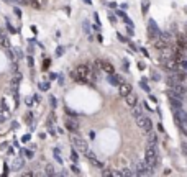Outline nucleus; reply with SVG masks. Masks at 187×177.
I'll use <instances>...</instances> for the list:
<instances>
[{
    "mask_svg": "<svg viewBox=\"0 0 187 177\" xmlns=\"http://www.w3.org/2000/svg\"><path fill=\"white\" fill-rule=\"evenodd\" d=\"M118 93H120L121 97H127L128 93H131V85L121 82V84L118 85Z\"/></svg>",
    "mask_w": 187,
    "mask_h": 177,
    "instance_id": "10",
    "label": "nucleus"
},
{
    "mask_svg": "<svg viewBox=\"0 0 187 177\" xmlns=\"http://www.w3.org/2000/svg\"><path fill=\"white\" fill-rule=\"evenodd\" d=\"M153 80H156V82L161 80V77H159V74H158V72H154V74H153Z\"/></svg>",
    "mask_w": 187,
    "mask_h": 177,
    "instance_id": "37",
    "label": "nucleus"
},
{
    "mask_svg": "<svg viewBox=\"0 0 187 177\" xmlns=\"http://www.w3.org/2000/svg\"><path fill=\"white\" fill-rule=\"evenodd\" d=\"M125 102H127L128 107H131V108H133V107L138 105V97H136L133 92H131V93H128L127 97H125Z\"/></svg>",
    "mask_w": 187,
    "mask_h": 177,
    "instance_id": "11",
    "label": "nucleus"
},
{
    "mask_svg": "<svg viewBox=\"0 0 187 177\" xmlns=\"http://www.w3.org/2000/svg\"><path fill=\"white\" fill-rule=\"evenodd\" d=\"M20 84H21V74H15L12 80H10V87H12V93H18V89H20Z\"/></svg>",
    "mask_w": 187,
    "mask_h": 177,
    "instance_id": "8",
    "label": "nucleus"
},
{
    "mask_svg": "<svg viewBox=\"0 0 187 177\" xmlns=\"http://www.w3.org/2000/svg\"><path fill=\"white\" fill-rule=\"evenodd\" d=\"M121 174H123V176H136V172H133V170H130V169H125Z\"/></svg>",
    "mask_w": 187,
    "mask_h": 177,
    "instance_id": "30",
    "label": "nucleus"
},
{
    "mask_svg": "<svg viewBox=\"0 0 187 177\" xmlns=\"http://www.w3.org/2000/svg\"><path fill=\"white\" fill-rule=\"evenodd\" d=\"M7 56L12 59V62H15V61H17V58H15V52H13V51H10V49H7Z\"/></svg>",
    "mask_w": 187,
    "mask_h": 177,
    "instance_id": "28",
    "label": "nucleus"
},
{
    "mask_svg": "<svg viewBox=\"0 0 187 177\" xmlns=\"http://www.w3.org/2000/svg\"><path fill=\"white\" fill-rule=\"evenodd\" d=\"M21 141H25V143H27V141H30V135H25V136L21 138Z\"/></svg>",
    "mask_w": 187,
    "mask_h": 177,
    "instance_id": "42",
    "label": "nucleus"
},
{
    "mask_svg": "<svg viewBox=\"0 0 187 177\" xmlns=\"http://www.w3.org/2000/svg\"><path fill=\"white\" fill-rule=\"evenodd\" d=\"M158 128H159V131H162V133H164V128H162V123H159V125H158Z\"/></svg>",
    "mask_w": 187,
    "mask_h": 177,
    "instance_id": "49",
    "label": "nucleus"
},
{
    "mask_svg": "<svg viewBox=\"0 0 187 177\" xmlns=\"http://www.w3.org/2000/svg\"><path fill=\"white\" fill-rule=\"evenodd\" d=\"M66 111H67V113H69V115H71L72 118H76V117H77V113H76V111H72L71 108H66Z\"/></svg>",
    "mask_w": 187,
    "mask_h": 177,
    "instance_id": "34",
    "label": "nucleus"
},
{
    "mask_svg": "<svg viewBox=\"0 0 187 177\" xmlns=\"http://www.w3.org/2000/svg\"><path fill=\"white\" fill-rule=\"evenodd\" d=\"M117 38L120 39L121 43H128V41H130V39H128L127 36H123V34H121V33H117Z\"/></svg>",
    "mask_w": 187,
    "mask_h": 177,
    "instance_id": "26",
    "label": "nucleus"
},
{
    "mask_svg": "<svg viewBox=\"0 0 187 177\" xmlns=\"http://www.w3.org/2000/svg\"><path fill=\"white\" fill-rule=\"evenodd\" d=\"M15 13H17V17H21V12H20V8H15Z\"/></svg>",
    "mask_w": 187,
    "mask_h": 177,
    "instance_id": "45",
    "label": "nucleus"
},
{
    "mask_svg": "<svg viewBox=\"0 0 187 177\" xmlns=\"http://www.w3.org/2000/svg\"><path fill=\"white\" fill-rule=\"evenodd\" d=\"M148 8H149V2H148V0H143V2H141V10H143L145 15L148 13Z\"/></svg>",
    "mask_w": 187,
    "mask_h": 177,
    "instance_id": "22",
    "label": "nucleus"
},
{
    "mask_svg": "<svg viewBox=\"0 0 187 177\" xmlns=\"http://www.w3.org/2000/svg\"><path fill=\"white\" fill-rule=\"evenodd\" d=\"M0 111H2V113H3L7 118L10 117V110H8V107H7V103H5V100H3V98L0 100Z\"/></svg>",
    "mask_w": 187,
    "mask_h": 177,
    "instance_id": "17",
    "label": "nucleus"
},
{
    "mask_svg": "<svg viewBox=\"0 0 187 177\" xmlns=\"http://www.w3.org/2000/svg\"><path fill=\"white\" fill-rule=\"evenodd\" d=\"M3 2H8V0H3Z\"/></svg>",
    "mask_w": 187,
    "mask_h": 177,
    "instance_id": "52",
    "label": "nucleus"
},
{
    "mask_svg": "<svg viewBox=\"0 0 187 177\" xmlns=\"http://www.w3.org/2000/svg\"><path fill=\"white\" fill-rule=\"evenodd\" d=\"M44 172H46V176H54V174H56V169H54L53 164H49V166H46Z\"/></svg>",
    "mask_w": 187,
    "mask_h": 177,
    "instance_id": "19",
    "label": "nucleus"
},
{
    "mask_svg": "<svg viewBox=\"0 0 187 177\" xmlns=\"http://www.w3.org/2000/svg\"><path fill=\"white\" fill-rule=\"evenodd\" d=\"M145 161H146V164L153 170L159 166V152H158V148H156V146H148V148H146V152H145Z\"/></svg>",
    "mask_w": 187,
    "mask_h": 177,
    "instance_id": "1",
    "label": "nucleus"
},
{
    "mask_svg": "<svg viewBox=\"0 0 187 177\" xmlns=\"http://www.w3.org/2000/svg\"><path fill=\"white\" fill-rule=\"evenodd\" d=\"M3 34H5V31H3V30H0V36H3Z\"/></svg>",
    "mask_w": 187,
    "mask_h": 177,
    "instance_id": "50",
    "label": "nucleus"
},
{
    "mask_svg": "<svg viewBox=\"0 0 187 177\" xmlns=\"http://www.w3.org/2000/svg\"><path fill=\"white\" fill-rule=\"evenodd\" d=\"M56 77H58V74H54V72H51V74H49V79H51V80H54Z\"/></svg>",
    "mask_w": 187,
    "mask_h": 177,
    "instance_id": "43",
    "label": "nucleus"
},
{
    "mask_svg": "<svg viewBox=\"0 0 187 177\" xmlns=\"http://www.w3.org/2000/svg\"><path fill=\"white\" fill-rule=\"evenodd\" d=\"M28 66L33 67V58H31V56H28Z\"/></svg>",
    "mask_w": 187,
    "mask_h": 177,
    "instance_id": "40",
    "label": "nucleus"
},
{
    "mask_svg": "<svg viewBox=\"0 0 187 177\" xmlns=\"http://www.w3.org/2000/svg\"><path fill=\"white\" fill-rule=\"evenodd\" d=\"M135 120H136V125H138L145 133L153 131V121H151V118L149 117H146V115H140V117L135 118Z\"/></svg>",
    "mask_w": 187,
    "mask_h": 177,
    "instance_id": "3",
    "label": "nucleus"
},
{
    "mask_svg": "<svg viewBox=\"0 0 187 177\" xmlns=\"http://www.w3.org/2000/svg\"><path fill=\"white\" fill-rule=\"evenodd\" d=\"M107 80L110 82L112 85H120L121 82H123V79H121V76H115V74H108Z\"/></svg>",
    "mask_w": 187,
    "mask_h": 177,
    "instance_id": "12",
    "label": "nucleus"
},
{
    "mask_svg": "<svg viewBox=\"0 0 187 177\" xmlns=\"http://www.w3.org/2000/svg\"><path fill=\"white\" fill-rule=\"evenodd\" d=\"M131 115H133L135 118H138L140 115H143V113H141V108L138 107V105H136V107H133V113H131Z\"/></svg>",
    "mask_w": 187,
    "mask_h": 177,
    "instance_id": "24",
    "label": "nucleus"
},
{
    "mask_svg": "<svg viewBox=\"0 0 187 177\" xmlns=\"http://www.w3.org/2000/svg\"><path fill=\"white\" fill-rule=\"evenodd\" d=\"M140 87H141L145 92H149V90H151V89H149V85H148V82H146V79H141V80H140Z\"/></svg>",
    "mask_w": 187,
    "mask_h": 177,
    "instance_id": "20",
    "label": "nucleus"
},
{
    "mask_svg": "<svg viewBox=\"0 0 187 177\" xmlns=\"http://www.w3.org/2000/svg\"><path fill=\"white\" fill-rule=\"evenodd\" d=\"M84 2H86V3H92V0H84Z\"/></svg>",
    "mask_w": 187,
    "mask_h": 177,
    "instance_id": "51",
    "label": "nucleus"
},
{
    "mask_svg": "<svg viewBox=\"0 0 187 177\" xmlns=\"http://www.w3.org/2000/svg\"><path fill=\"white\" fill-rule=\"evenodd\" d=\"M33 100H36V102H41V97H40V95H38V93H36V95H34V97H33Z\"/></svg>",
    "mask_w": 187,
    "mask_h": 177,
    "instance_id": "44",
    "label": "nucleus"
},
{
    "mask_svg": "<svg viewBox=\"0 0 187 177\" xmlns=\"http://www.w3.org/2000/svg\"><path fill=\"white\" fill-rule=\"evenodd\" d=\"M182 151H184V154H186V157H187V141L182 143Z\"/></svg>",
    "mask_w": 187,
    "mask_h": 177,
    "instance_id": "36",
    "label": "nucleus"
},
{
    "mask_svg": "<svg viewBox=\"0 0 187 177\" xmlns=\"http://www.w3.org/2000/svg\"><path fill=\"white\" fill-rule=\"evenodd\" d=\"M15 52H17V56H18V58H21V56H23V54H21V51L18 49V48H15Z\"/></svg>",
    "mask_w": 187,
    "mask_h": 177,
    "instance_id": "41",
    "label": "nucleus"
},
{
    "mask_svg": "<svg viewBox=\"0 0 187 177\" xmlns=\"http://www.w3.org/2000/svg\"><path fill=\"white\" fill-rule=\"evenodd\" d=\"M0 46H2L3 49H10V48H12V44H10V39H8L7 34L0 36Z\"/></svg>",
    "mask_w": 187,
    "mask_h": 177,
    "instance_id": "15",
    "label": "nucleus"
},
{
    "mask_svg": "<svg viewBox=\"0 0 187 177\" xmlns=\"http://www.w3.org/2000/svg\"><path fill=\"white\" fill-rule=\"evenodd\" d=\"M62 52H64V48L59 46V48H58V51H56V56H62Z\"/></svg>",
    "mask_w": 187,
    "mask_h": 177,
    "instance_id": "33",
    "label": "nucleus"
},
{
    "mask_svg": "<svg viewBox=\"0 0 187 177\" xmlns=\"http://www.w3.org/2000/svg\"><path fill=\"white\" fill-rule=\"evenodd\" d=\"M108 20H110V21H112L113 25L117 23V18H115V15H113V13H108Z\"/></svg>",
    "mask_w": 187,
    "mask_h": 177,
    "instance_id": "31",
    "label": "nucleus"
},
{
    "mask_svg": "<svg viewBox=\"0 0 187 177\" xmlns=\"http://www.w3.org/2000/svg\"><path fill=\"white\" fill-rule=\"evenodd\" d=\"M71 169H72V172H76V174H80V169L76 166V164H72V166H71Z\"/></svg>",
    "mask_w": 187,
    "mask_h": 177,
    "instance_id": "32",
    "label": "nucleus"
},
{
    "mask_svg": "<svg viewBox=\"0 0 187 177\" xmlns=\"http://www.w3.org/2000/svg\"><path fill=\"white\" fill-rule=\"evenodd\" d=\"M133 169L138 176H146V174H153L154 172V170L146 164V161H138V162L133 166Z\"/></svg>",
    "mask_w": 187,
    "mask_h": 177,
    "instance_id": "4",
    "label": "nucleus"
},
{
    "mask_svg": "<svg viewBox=\"0 0 187 177\" xmlns=\"http://www.w3.org/2000/svg\"><path fill=\"white\" fill-rule=\"evenodd\" d=\"M20 152H21V154H23L25 157H27V159H33V157H34L33 151H30V149H25V148H23V149H21Z\"/></svg>",
    "mask_w": 187,
    "mask_h": 177,
    "instance_id": "18",
    "label": "nucleus"
},
{
    "mask_svg": "<svg viewBox=\"0 0 187 177\" xmlns=\"http://www.w3.org/2000/svg\"><path fill=\"white\" fill-rule=\"evenodd\" d=\"M21 167H25V157H23V156H17L13 161H12L10 169H12V170H20Z\"/></svg>",
    "mask_w": 187,
    "mask_h": 177,
    "instance_id": "9",
    "label": "nucleus"
},
{
    "mask_svg": "<svg viewBox=\"0 0 187 177\" xmlns=\"http://www.w3.org/2000/svg\"><path fill=\"white\" fill-rule=\"evenodd\" d=\"M77 152H79V151L76 149V148H74L72 151H71V159H72L74 162H76V161H79V154H77Z\"/></svg>",
    "mask_w": 187,
    "mask_h": 177,
    "instance_id": "23",
    "label": "nucleus"
},
{
    "mask_svg": "<svg viewBox=\"0 0 187 177\" xmlns=\"http://www.w3.org/2000/svg\"><path fill=\"white\" fill-rule=\"evenodd\" d=\"M71 141H72L74 148L79 151V152H82V154H86L87 151H89V143H87L82 136H79V135H72V136H71Z\"/></svg>",
    "mask_w": 187,
    "mask_h": 177,
    "instance_id": "2",
    "label": "nucleus"
},
{
    "mask_svg": "<svg viewBox=\"0 0 187 177\" xmlns=\"http://www.w3.org/2000/svg\"><path fill=\"white\" fill-rule=\"evenodd\" d=\"M64 125H66V128L69 131H77V130H79V125L76 123L74 120H66V123H64Z\"/></svg>",
    "mask_w": 187,
    "mask_h": 177,
    "instance_id": "16",
    "label": "nucleus"
},
{
    "mask_svg": "<svg viewBox=\"0 0 187 177\" xmlns=\"http://www.w3.org/2000/svg\"><path fill=\"white\" fill-rule=\"evenodd\" d=\"M86 157H87V161L92 164L93 167H97V169H103V167H105V166H103V162H102V161H99V159L95 157V154H93L92 151H87V152H86Z\"/></svg>",
    "mask_w": 187,
    "mask_h": 177,
    "instance_id": "6",
    "label": "nucleus"
},
{
    "mask_svg": "<svg viewBox=\"0 0 187 177\" xmlns=\"http://www.w3.org/2000/svg\"><path fill=\"white\" fill-rule=\"evenodd\" d=\"M38 87H40L41 90H49V87H51V85H49V82H41V84H38Z\"/></svg>",
    "mask_w": 187,
    "mask_h": 177,
    "instance_id": "25",
    "label": "nucleus"
},
{
    "mask_svg": "<svg viewBox=\"0 0 187 177\" xmlns=\"http://www.w3.org/2000/svg\"><path fill=\"white\" fill-rule=\"evenodd\" d=\"M25 121L31 125V130H34V128H33V126H34V125H33V113H31V111H30V113H27V117H25Z\"/></svg>",
    "mask_w": 187,
    "mask_h": 177,
    "instance_id": "21",
    "label": "nucleus"
},
{
    "mask_svg": "<svg viewBox=\"0 0 187 177\" xmlns=\"http://www.w3.org/2000/svg\"><path fill=\"white\" fill-rule=\"evenodd\" d=\"M95 64L100 67V71L107 72V74H115V67L110 64V62H107V61H100V59H97Z\"/></svg>",
    "mask_w": 187,
    "mask_h": 177,
    "instance_id": "7",
    "label": "nucleus"
},
{
    "mask_svg": "<svg viewBox=\"0 0 187 177\" xmlns=\"http://www.w3.org/2000/svg\"><path fill=\"white\" fill-rule=\"evenodd\" d=\"M27 105H28V107H31V105H33V102H31V98H28V100H27Z\"/></svg>",
    "mask_w": 187,
    "mask_h": 177,
    "instance_id": "46",
    "label": "nucleus"
},
{
    "mask_svg": "<svg viewBox=\"0 0 187 177\" xmlns=\"http://www.w3.org/2000/svg\"><path fill=\"white\" fill-rule=\"evenodd\" d=\"M18 126H20L18 121H12V128H13V130H18Z\"/></svg>",
    "mask_w": 187,
    "mask_h": 177,
    "instance_id": "39",
    "label": "nucleus"
},
{
    "mask_svg": "<svg viewBox=\"0 0 187 177\" xmlns=\"http://www.w3.org/2000/svg\"><path fill=\"white\" fill-rule=\"evenodd\" d=\"M49 103H51V107H56V103H58V102H56V97H54V95H49Z\"/></svg>",
    "mask_w": 187,
    "mask_h": 177,
    "instance_id": "29",
    "label": "nucleus"
},
{
    "mask_svg": "<svg viewBox=\"0 0 187 177\" xmlns=\"http://www.w3.org/2000/svg\"><path fill=\"white\" fill-rule=\"evenodd\" d=\"M48 66H49V59H46V61H44V66H43V67H44V69H46Z\"/></svg>",
    "mask_w": 187,
    "mask_h": 177,
    "instance_id": "47",
    "label": "nucleus"
},
{
    "mask_svg": "<svg viewBox=\"0 0 187 177\" xmlns=\"http://www.w3.org/2000/svg\"><path fill=\"white\" fill-rule=\"evenodd\" d=\"M148 146H158V136L154 135L153 131L148 133Z\"/></svg>",
    "mask_w": 187,
    "mask_h": 177,
    "instance_id": "14",
    "label": "nucleus"
},
{
    "mask_svg": "<svg viewBox=\"0 0 187 177\" xmlns=\"http://www.w3.org/2000/svg\"><path fill=\"white\" fill-rule=\"evenodd\" d=\"M138 67H140V69H141V71H143V69H145V67H146V66H145V64H143V62H140V64H138Z\"/></svg>",
    "mask_w": 187,
    "mask_h": 177,
    "instance_id": "48",
    "label": "nucleus"
},
{
    "mask_svg": "<svg viewBox=\"0 0 187 177\" xmlns=\"http://www.w3.org/2000/svg\"><path fill=\"white\" fill-rule=\"evenodd\" d=\"M148 36L151 39L161 38V30L158 28V25H156L154 20H149V21H148Z\"/></svg>",
    "mask_w": 187,
    "mask_h": 177,
    "instance_id": "5",
    "label": "nucleus"
},
{
    "mask_svg": "<svg viewBox=\"0 0 187 177\" xmlns=\"http://www.w3.org/2000/svg\"><path fill=\"white\" fill-rule=\"evenodd\" d=\"M179 66L184 71H187V59H179Z\"/></svg>",
    "mask_w": 187,
    "mask_h": 177,
    "instance_id": "27",
    "label": "nucleus"
},
{
    "mask_svg": "<svg viewBox=\"0 0 187 177\" xmlns=\"http://www.w3.org/2000/svg\"><path fill=\"white\" fill-rule=\"evenodd\" d=\"M93 20H95L97 26H100V20H99V15H97V13H93Z\"/></svg>",
    "mask_w": 187,
    "mask_h": 177,
    "instance_id": "35",
    "label": "nucleus"
},
{
    "mask_svg": "<svg viewBox=\"0 0 187 177\" xmlns=\"http://www.w3.org/2000/svg\"><path fill=\"white\" fill-rule=\"evenodd\" d=\"M5 120H7V117H5V115H3V113H2V111H0V125L3 123V121H5Z\"/></svg>",
    "mask_w": 187,
    "mask_h": 177,
    "instance_id": "38",
    "label": "nucleus"
},
{
    "mask_svg": "<svg viewBox=\"0 0 187 177\" xmlns=\"http://www.w3.org/2000/svg\"><path fill=\"white\" fill-rule=\"evenodd\" d=\"M117 15H118V17H120V18L123 20L125 23H127V26H131V28H133V21H131V18H128L125 12H121V10H117Z\"/></svg>",
    "mask_w": 187,
    "mask_h": 177,
    "instance_id": "13",
    "label": "nucleus"
}]
</instances>
